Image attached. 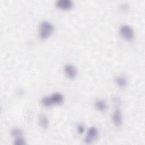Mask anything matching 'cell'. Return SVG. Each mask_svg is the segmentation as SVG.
Masks as SVG:
<instances>
[{"mask_svg":"<svg viewBox=\"0 0 145 145\" xmlns=\"http://www.w3.org/2000/svg\"><path fill=\"white\" fill-rule=\"evenodd\" d=\"M54 26L51 23L45 20L42 21L39 27V36L42 39H46L52 34Z\"/></svg>","mask_w":145,"mask_h":145,"instance_id":"6da1fadb","label":"cell"},{"mask_svg":"<svg viewBox=\"0 0 145 145\" xmlns=\"http://www.w3.org/2000/svg\"><path fill=\"white\" fill-rule=\"evenodd\" d=\"M120 32L121 36L127 40H131L134 37L133 29L128 25H123L121 27Z\"/></svg>","mask_w":145,"mask_h":145,"instance_id":"7a4b0ae2","label":"cell"},{"mask_svg":"<svg viewBox=\"0 0 145 145\" xmlns=\"http://www.w3.org/2000/svg\"><path fill=\"white\" fill-rule=\"evenodd\" d=\"M98 135V131L95 127H91L87 132V137L85 138V142L87 144L91 143L96 138Z\"/></svg>","mask_w":145,"mask_h":145,"instance_id":"3957f363","label":"cell"},{"mask_svg":"<svg viewBox=\"0 0 145 145\" xmlns=\"http://www.w3.org/2000/svg\"><path fill=\"white\" fill-rule=\"evenodd\" d=\"M64 71L67 76L71 78H74L77 74V70L75 67L71 64H67L64 67Z\"/></svg>","mask_w":145,"mask_h":145,"instance_id":"277c9868","label":"cell"},{"mask_svg":"<svg viewBox=\"0 0 145 145\" xmlns=\"http://www.w3.org/2000/svg\"><path fill=\"white\" fill-rule=\"evenodd\" d=\"M56 5L58 8L63 10H67L72 6L73 3L70 0H58L56 2Z\"/></svg>","mask_w":145,"mask_h":145,"instance_id":"5b68a950","label":"cell"},{"mask_svg":"<svg viewBox=\"0 0 145 145\" xmlns=\"http://www.w3.org/2000/svg\"><path fill=\"white\" fill-rule=\"evenodd\" d=\"M112 120L114 124L117 126H120L122 122V116L121 112L119 108H117L114 111L113 116Z\"/></svg>","mask_w":145,"mask_h":145,"instance_id":"8992f818","label":"cell"},{"mask_svg":"<svg viewBox=\"0 0 145 145\" xmlns=\"http://www.w3.org/2000/svg\"><path fill=\"white\" fill-rule=\"evenodd\" d=\"M50 97L53 104H60L63 101V96L59 92H56L52 94Z\"/></svg>","mask_w":145,"mask_h":145,"instance_id":"52a82bcc","label":"cell"},{"mask_svg":"<svg viewBox=\"0 0 145 145\" xmlns=\"http://www.w3.org/2000/svg\"><path fill=\"white\" fill-rule=\"evenodd\" d=\"M39 122L40 126L44 129H46L49 125L48 119L47 117L44 114H41L39 116Z\"/></svg>","mask_w":145,"mask_h":145,"instance_id":"ba28073f","label":"cell"},{"mask_svg":"<svg viewBox=\"0 0 145 145\" xmlns=\"http://www.w3.org/2000/svg\"><path fill=\"white\" fill-rule=\"evenodd\" d=\"M95 105L97 109H98L100 111H104L107 108V104L104 100H96L95 103Z\"/></svg>","mask_w":145,"mask_h":145,"instance_id":"9c48e42d","label":"cell"},{"mask_svg":"<svg viewBox=\"0 0 145 145\" xmlns=\"http://www.w3.org/2000/svg\"><path fill=\"white\" fill-rule=\"evenodd\" d=\"M116 82L117 84L120 87H121V88L125 87L127 84L126 79L123 75H121V76H118L116 77Z\"/></svg>","mask_w":145,"mask_h":145,"instance_id":"30bf717a","label":"cell"},{"mask_svg":"<svg viewBox=\"0 0 145 145\" xmlns=\"http://www.w3.org/2000/svg\"><path fill=\"white\" fill-rule=\"evenodd\" d=\"M41 103L45 106H50L53 104L50 96H48L44 97L41 100Z\"/></svg>","mask_w":145,"mask_h":145,"instance_id":"8fae6325","label":"cell"},{"mask_svg":"<svg viewBox=\"0 0 145 145\" xmlns=\"http://www.w3.org/2000/svg\"><path fill=\"white\" fill-rule=\"evenodd\" d=\"M11 135L15 137V138H19L21 137L23 135V132L22 131L18 128H14L11 130Z\"/></svg>","mask_w":145,"mask_h":145,"instance_id":"7c38bea8","label":"cell"},{"mask_svg":"<svg viewBox=\"0 0 145 145\" xmlns=\"http://www.w3.org/2000/svg\"><path fill=\"white\" fill-rule=\"evenodd\" d=\"M14 144L15 145H24V144H25L26 143L25 142V140L23 138H22V137H19V138H16Z\"/></svg>","mask_w":145,"mask_h":145,"instance_id":"4fadbf2b","label":"cell"},{"mask_svg":"<svg viewBox=\"0 0 145 145\" xmlns=\"http://www.w3.org/2000/svg\"><path fill=\"white\" fill-rule=\"evenodd\" d=\"M77 130H78V131L79 134H82L84 132V127L83 125L82 124H79L78 125V127H77Z\"/></svg>","mask_w":145,"mask_h":145,"instance_id":"5bb4252c","label":"cell"}]
</instances>
